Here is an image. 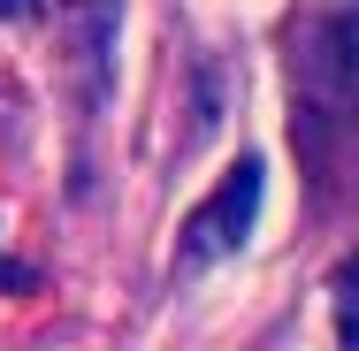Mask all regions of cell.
Masks as SVG:
<instances>
[{
	"mask_svg": "<svg viewBox=\"0 0 359 351\" xmlns=\"http://www.w3.org/2000/svg\"><path fill=\"white\" fill-rule=\"evenodd\" d=\"M260 184H268V168L245 153V160L222 176L215 191H207V207H191L184 237H176V260H184V268H215V260H229V252L252 237V214H260Z\"/></svg>",
	"mask_w": 359,
	"mask_h": 351,
	"instance_id": "obj_1",
	"label": "cell"
},
{
	"mask_svg": "<svg viewBox=\"0 0 359 351\" xmlns=\"http://www.w3.org/2000/svg\"><path fill=\"white\" fill-rule=\"evenodd\" d=\"M15 15H31V0H0V23H15Z\"/></svg>",
	"mask_w": 359,
	"mask_h": 351,
	"instance_id": "obj_2",
	"label": "cell"
}]
</instances>
